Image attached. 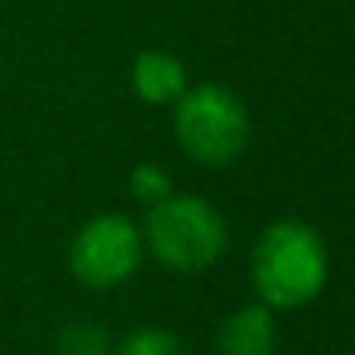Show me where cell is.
<instances>
[{
  "label": "cell",
  "instance_id": "obj_1",
  "mask_svg": "<svg viewBox=\"0 0 355 355\" xmlns=\"http://www.w3.org/2000/svg\"><path fill=\"white\" fill-rule=\"evenodd\" d=\"M328 245L318 228L283 218L272 221L252 248V286L269 311H297L321 297L328 283Z\"/></svg>",
  "mask_w": 355,
  "mask_h": 355
},
{
  "label": "cell",
  "instance_id": "obj_2",
  "mask_svg": "<svg viewBox=\"0 0 355 355\" xmlns=\"http://www.w3.org/2000/svg\"><path fill=\"white\" fill-rule=\"evenodd\" d=\"M141 241L169 272H204L228 248V225L204 197H166L145 211Z\"/></svg>",
  "mask_w": 355,
  "mask_h": 355
},
{
  "label": "cell",
  "instance_id": "obj_3",
  "mask_svg": "<svg viewBox=\"0 0 355 355\" xmlns=\"http://www.w3.org/2000/svg\"><path fill=\"white\" fill-rule=\"evenodd\" d=\"M173 128L180 148L211 169L232 166L252 138V118L241 97L221 83L187 87V94L173 104Z\"/></svg>",
  "mask_w": 355,
  "mask_h": 355
},
{
  "label": "cell",
  "instance_id": "obj_4",
  "mask_svg": "<svg viewBox=\"0 0 355 355\" xmlns=\"http://www.w3.org/2000/svg\"><path fill=\"white\" fill-rule=\"evenodd\" d=\"M145 241L138 225L124 214H97L90 218L69 245V269L90 290H111L131 279L141 266Z\"/></svg>",
  "mask_w": 355,
  "mask_h": 355
},
{
  "label": "cell",
  "instance_id": "obj_5",
  "mask_svg": "<svg viewBox=\"0 0 355 355\" xmlns=\"http://www.w3.org/2000/svg\"><path fill=\"white\" fill-rule=\"evenodd\" d=\"M190 87V73L183 66V59H176L173 52L162 49H145L138 52L135 66H131V90L141 104L152 107H173Z\"/></svg>",
  "mask_w": 355,
  "mask_h": 355
},
{
  "label": "cell",
  "instance_id": "obj_6",
  "mask_svg": "<svg viewBox=\"0 0 355 355\" xmlns=\"http://www.w3.org/2000/svg\"><path fill=\"white\" fill-rule=\"evenodd\" d=\"M276 324L266 304H248L232 311L218 328V355H272Z\"/></svg>",
  "mask_w": 355,
  "mask_h": 355
},
{
  "label": "cell",
  "instance_id": "obj_7",
  "mask_svg": "<svg viewBox=\"0 0 355 355\" xmlns=\"http://www.w3.org/2000/svg\"><path fill=\"white\" fill-rule=\"evenodd\" d=\"M111 355H190V349L173 331L145 324V328L128 331L118 345L111 349Z\"/></svg>",
  "mask_w": 355,
  "mask_h": 355
},
{
  "label": "cell",
  "instance_id": "obj_8",
  "mask_svg": "<svg viewBox=\"0 0 355 355\" xmlns=\"http://www.w3.org/2000/svg\"><path fill=\"white\" fill-rule=\"evenodd\" d=\"M111 338L97 321H73L59 331L55 352L59 355H111Z\"/></svg>",
  "mask_w": 355,
  "mask_h": 355
},
{
  "label": "cell",
  "instance_id": "obj_9",
  "mask_svg": "<svg viewBox=\"0 0 355 355\" xmlns=\"http://www.w3.org/2000/svg\"><path fill=\"white\" fill-rule=\"evenodd\" d=\"M128 187H131V197L148 211V207H155V204H162L166 197H173V180H169V173L162 169V166H155V162H138L135 169H131V176H128Z\"/></svg>",
  "mask_w": 355,
  "mask_h": 355
},
{
  "label": "cell",
  "instance_id": "obj_10",
  "mask_svg": "<svg viewBox=\"0 0 355 355\" xmlns=\"http://www.w3.org/2000/svg\"><path fill=\"white\" fill-rule=\"evenodd\" d=\"M349 355H355V352H349Z\"/></svg>",
  "mask_w": 355,
  "mask_h": 355
}]
</instances>
